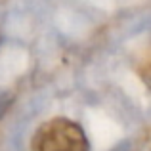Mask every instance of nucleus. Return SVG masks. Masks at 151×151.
Masks as SVG:
<instances>
[{"mask_svg":"<svg viewBox=\"0 0 151 151\" xmlns=\"http://www.w3.org/2000/svg\"><path fill=\"white\" fill-rule=\"evenodd\" d=\"M8 103H10V101H6V94H0V115H2L4 111H6Z\"/></svg>","mask_w":151,"mask_h":151,"instance_id":"3","label":"nucleus"},{"mask_svg":"<svg viewBox=\"0 0 151 151\" xmlns=\"http://www.w3.org/2000/svg\"><path fill=\"white\" fill-rule=\"evenodd\" d=\"M134 69L140 75V78L145 82V86L151 88V40L145 48H142V52L138 54L136 61H134Z\"/></svg>","mask_w":151,"mask_h":151,"instance_id":"2","label":"nucleus"},{"mask_svg":"<svg viewBox=\"0 0 151 151\" xmlns=\"http://www.w3.org/2000/svg\"><path fill=\"white\" fill-rule=\"evenodd\" d=\"M31 151H90V144L78 122L58 117L35 132Z\"/></svg>","mask_w":151,"mask_h":151,"instance_id":"1","label":"nucleus"}]
</instances>
